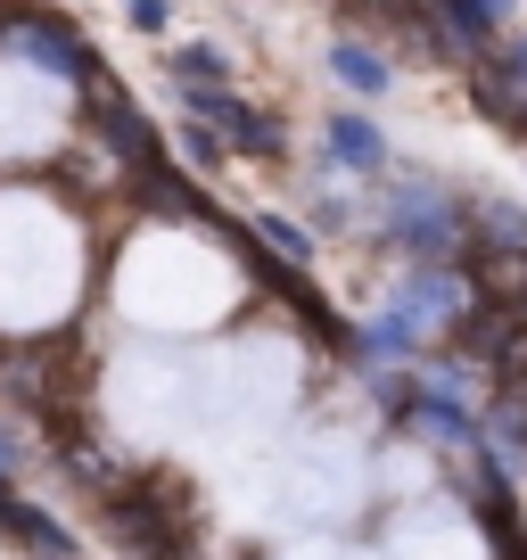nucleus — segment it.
Returning <instances> with one entry per match:
<instances>
[{
	"label": "nucleus",
	"instance_id": "obj_2",
	"mask_svg": "<svg viewBox=\"0 0 527 560\" xmlns=\"http://www.w3.org/2000/svg\"><path fill=\"white\" fill-rule=\"evenodd\" d=\"M58 124V91L34 83L25 67H0V158H25L34 140H50Z\"/></svg>",
	"mask_w": 527,
	"mask_h": 560
},
{
	"label": "nucleus",
	"instance_id": "obj_1",
	"mask_svg": "<svg viewBox=\"0 0 527 560\" xmlns=\"http://www.w3.org/2000/svg\"><path fill=\"white\" fill-rule=\"evenodd\" d=\"M74 231L58 223L42 198L0 190V322L9 330H34V322H58L74 298Z\"/></svg>",
	"mask_w": 527,
	"mask_h": 560
},
{
	"label": "nucleus",
	"instance_id": "obj_3",
	"mask_svg": "<svg viewBox=\"0 0 527 560\" xmlns=\"http://www.w3.org/2000/svg\"><path fill=\"white\" fill-rule=\"evenodd\" d=\"M338 74H347V83H363V91H379V83H387V74H379V67H371V58H363V50H338Z\"/></svg>",
	"mask_w": 527,
	"mask_h": 560
}]
</instances>
